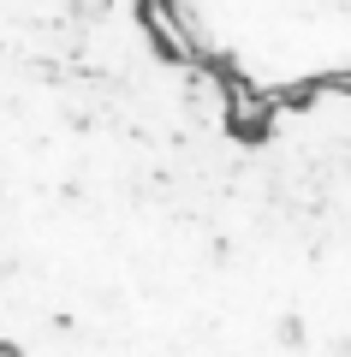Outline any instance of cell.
Wrapping results in <instances>:
<instances>
[{"instance_id":"cell-2","label":"cell","mask_w":351,"mask_h":357,"mask_svg":"<svg viewBox=\"0 0 351 357\" xmlns=\"http://www.w3.org/2000/svg\"><path fill=\"white\" fill-rule=\"evenodd\" d=\"M179 36L251 102L351 77V0H161Z\"/></svg>"},{"instance_id":"cell-1","label":"cell","mask_w":351,"mask_h":357,"mask_svg":"<svg viewBox=\"0 0 351 357\" xmlns=\"http://www.w3.org/2000/svg\"><path fill=\"white\" fill-rule=\"evenodd\" d=\"M239 357H351V77L251 114Z\"/></svg>"}]
</instances>
